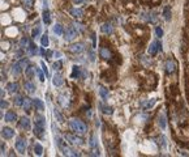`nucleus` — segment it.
I'll use <instances>...</instances> for the list:
<instances>
[{
	"mask_svg": "<svg viewBox=\"0 0 189 157\" xmlns=\"http://www.w3.org/2000/svg\"><path fill=\"white\" fill-rule=\"evenodd\" d=\"M160 50H162V43H160V41H155V42H153L151 45L149 46L147 52H149V55L154 56L158 51H160Z\"/></svg>",
	"mask_w": 189,
	"mask_h": 157,
	"instance_id": "nucleus-6",
	"label": "nucleus"
},
{
	"mask_svg": "<svg viewBox=\"0 0 189 157\" xmlns=\"http://www.w3.org/2000/svg\"><path fill=\"white\" fill-rule=\"evenodd\" d=\"M32 105H33V99H30V98H28V97H25L22 107H24V110H25L26 113H30V110H32Z\"/></svg>",
	"mask_w": 189,
	"mask_h": 157,
	"instance_id": "nucleus-22",
	"label": "nucleus"
},
{
	"mask_svg": "<svg viewBox=\"0 0 189 157\" xmlns=\"http://www.w3.org/2000/svg\"><path fill=\"white\" fill-rule=\"evenodd\" d=\"M34 135L39 139H42L43 135H45V127H42L39 124H34Z\"/></svg>",
	"mask_w": 189,
	"mask_h": 157,
	"instance_id": "nucleus-13",
	"label": "nucleus"
},
{
	"mask_svg": "<svg viewBox=\"0 0 189 157\" xmlns=\"http://www.w3.org/2000/svg\"><path fill=\"white\" fill-rule=\"evenodd\" d=\"M37 73H38V76H39V80H41V81H45L46 80V78H45V76L46 75H43V69H37Z\"/></svg>",
	"mask_w": 189,
	"mask_h": 157,
	"instance_id": "nucleus-42",
	"label": "nucleus"
},
{
	"mask_svg": "<svg viewBox=\"0 0 189 157\" xmlns=\"http://www.w3.org/2000/svg\"><path fill=\"white\" fill-rule=\"evenodd\" d=\"M69 127H71V130L74 131L76 134H85L87 131L86 124L83 123L82 120L77 119V118H72V119L69 120Z\"/></svg>",
	"mask_w": 189,
	"mask_h": 157,
	"instance_id": "nucleus-1",
	"label": "nucleus"
},
{
	"mask_svg": "<svg viewBox=\"0 0 189 157\" xmlns=\"http://www.w3.org/2000/svg\"><path fill=\"white\" fill-rule=\"evenodd\" d=\"M5 120L7 122H16L17 120V114L15 111H7V114H5Z\"/></svg>",
	"mask_w": 189,
	"mask_h": 157,
	"instance_id": "nucleus-25",
	"label": "nucleus"
},
{
	"mask_svg": "<svg viewBox=\"0 0 189 157\" xmlns=\"http://www.w3.org/2000/svg\"><path fill=\"white\" fill-rule=\"evenodd\" d=\"M13 99H15V105H16V106H22L25 97H22V96H16Z\"/></svg>",
	"mask_w": 189,
	"mask_h": 157,
	"instance_id": "nucleus-31",
	"label": "nucleus"
},
{
	"mask_svg": "<svg viewBox=\"0 0 189 157\" xmlns=\"http://www.w3.org/2000/svg\"><path fill=\"white\" fill-rule=\"evenodd\" d=\"M16 149L21 155L25 153V151H26V140H25L22 136L17 138V140H16Z\"/></svg>",
	"mask_w": 189,
	"mask_h": 157,
	"instance_id": "nucleus-5",
	"label": "nucleus"
},
{
	"mask_svg": "<svg viewBox=\"0 0 189 157\" xmlns=\"http://www.w3.org/2000/svg\"><path fill=\"white\" fill-rule=\"evenodd\" d=\"M42 19H43V23H45L46 25H48V24L51 23V16H50V12H48L47 8H45V9H43Z\"/></svg>",
	"mask_w": 189,
	"mask_h": 157,
	"instance_id": "nucleus-26",
	"label": "nucleus"
},
{
	"mask_svg": "<svg viewBox=\"0 0 189 157\" xmlns=\"http://www.w3.org/2000/svg\"><path fill=\"white\" fill-rule=\"evenodd\" d=\"M83 49H85V47H83L82 43H73V45H71V47H69V50L74 52V54H81Z\"/></svg>",
	"mask_w": 189,
	"mask_h": 157,
	"instance_id": "nucleus-12",
	"label": "nucleus"
},
{
	"mask_svg": "<svg viewBox=\"0 0 189 157\" xmlns=\"http://www.w3.org/2000/svg\"><path fill=\"white\" fill-rule=\"evenodd\" d=\"M24 88H25V90L28 92L29 94H33L34 92H35V84L32 82V81H26L24 84Z\"/></svg>",
	"mask_w": 189,
	"mask_h": 157,
	"instance_id": "nucleus-16",
	"label": "nucleus"
},
{
	"mask_svg": "<svg viewBox=\"0 0 189 157\" xmlns=\"http://www.w3.org/2000/svg\"><path fill=\"white\" fill-rule=\"evenodd\" d=\"M52 67H54V69H56V71H60L61 67H63V62H61V60H58V62H55L52 64Z\"/></svg>",
	"mask_w": 189,
	"mask_h": 157,
	"instance_id": "nucleus-39",
	"label": "nucleus"
},
{
	"mask_svg": "<svg viewBox=\"0 0 189 157\" xmlns=\"http://www.w3.org/2000/svg\"><path fill=\"white\" fill-rule=\"evenodd\" d=\"M39 34H41V26H35V28L33 29L32 36H33V38H38Z\"/></svg>",
	"mask_w": 189,
	"mask_h": 157,
	"instance_id": "nucleus-37",
	"label": "nucleus"
},
{
	"mask_svg": "<svg viewBox=\"0 0 189 157\" xmlns=\"http://www.w3.org/2000/svg\"><path fill=\"white\" fill-rule=\"evenodd\" d=\"M35 124H39V126H42V127H45V124H46L45 117H42V115H35Z\"/></svg>",
	"mask_w": 189,
	"mask_h": 157,
	"instance_id": "nucleus-30",
	"label": "nucleus"
},
{
	"mask_svg": "<svg viewBox=\"0 0 189 157\" xmlns=\"http://www.w3.org/2000/svg\"><path fill=\"white\" fill-rule=\"evenodd\" d=\"M90 147H91V149H93V156H99V149H98V140H96V138H95V135L94 134H91L90 135Z\"/></svg>",
	"mask_w": 189,
	"mask_h": 157,
	"instance_id": "nucleus-8",
	"label": "nucleus"
},
{
	"mask_svg": "<svg viewBox=\"0 0 189 157\" xmlns=\"http://www.w3.org/2000/svg\"><path fill=\"white\" fill-rule=\"evenodd\" d=\"M54 115L56 117V119H58L59 122H63V115L59 113V110H56V109H55V110H54Z\"/></svg>",
	"mask_w": 189,
	"mask_h": 157,
	"instance_id": "nucleus-43",
	"label": "nucleus"
},
{
	"mask_svg": "<svg viewBox=\"0 0 189 157\" xmlns=\"http://www.w3.org/2000/svg\"><path fill=\"white\" fill-rule=\"evenodd\" d=\"M0 151H2V155L5 153V144L2 143V145H0Z\"/></svg>",
	"mask_w": 189,
	"mask_h": 157,
	"instance_id": "nucleus-47",
	"label": "nucleus"
},
{
	"mask_svg": "<svg viewBox=\"0 0 189 157\" xmlns=\"http://www.w3.org/2000/svg\"><path fill=\"white\" fill-rule=\"evenodd\" d=\"M158 126L164 130L167 127V119H166V115L164 114H159V117H158Z\"/></svg>",
	"mask_w": 189,
	"mask_h": 157,
	"instance_id": "nucleus-21",
	"label": "nucleus"
},
{
	"mask_svg": "<svg viewBox=\"0 0 189 157\" xmlns=\"http://www.w3.org/2000/svg\"><path fill=\"white\" fill-rule=\"evenodd\" d=\"M71 15L74 17V19H80V17L83 16V11L78 9V8H72L71 9Z\"/></svg>",
	"mask_w": 189,
	"mask_h": 157,
	"instance_id": "nucleus-27",
	"label": "nucleus"
},
{
	"mask_svg": "<svg viewBox=\"0 0 189 157\" xmlns=\"http://www.w3.org/2000/svg\"><path fill=\"white\" fill-rule=\"evenodd\" d=\"M28 64H29L28 59H21L19 63L13 64V67H12V73H13V75H15V76L20 75V73H21V71H22L24 68H28Z\"/></svg>",
	"mask_w": 189,
	"mask_h": 157,
	"instance_id": "nucleus-2",
	"label": "nucleus"
},
{
	"mask_svg": "<svg viewBox=\"0 0 189 157\" xmlns=\"http://www.w3.org/2000/svg\"><path fill=\"white\" fill-rule=\"evenodd\" d=\"M34 152H35V155H38V156H41L42 153H43V147L41 145V144H35L34 145Z\"/></svg>",
	"mask_w": 189,
	"mask_h": 157,
	"instance_id": "nucleus-35",
	"label": "nucleus"
},
{
	"mask_svg": "<svg viewBox=\"0 0 189 157\" xmlns=\"http://www.w3.org/2000/svg\"><path fill=\"white\" fill-rule=\"evenodd\" d=\"M52 32H54L56 36H61V34L64 33V29H63V26H61L60 24H55L54 28H52Z\"/></svg>",
	"mask_w": 189,
	"mask_h": 157,
	"instance_id": "nucleus-28",
	"label": "nucleus"
},
{
	"mask_svg": "<svg viewBox=\"0 0 189 157\" xmlns=\"http://www.w3.org/2000/svg\"><path fill=\"white\" fill-rule=\"evenodd\" d=\"M155 33H157V36H158V37H162V36H163V29H162L160 26H157Z\"/></svg>",
	"mask_w": 189,
	"mask_h": 157,
	"instance_id": "nucleus-44",
	"label": "nucleus"
},
{
	"mask_svg": "<svg viewBox=\"0 0 189 157\" xmlns=\"http://www.w3.org/2000/svg\"><path fill=\"white\" fill-rule=\"evenodd\" d=\"M72 78H80L81 77V68L78 65H73L72 67V73H71Z\"/></svg>",
	"mask_w": 189,
	"mask_h": 157,
	"instance_id": "nucleus-20",
	"label": "nucleus"
},
{
	"mask_svg": "<svg viewBox=\"0 0 189 157\" xmlns=\"http://www.w3.org/2000/svg\"><path fill=\"white\" fill-rule=\"evenodd\" d=\"M99 109H100V111H102L104 115H111L112 113H113V109L111 106L104 105V103H99Z\"/></svg>",
	"mask_w": 189,
	"mask_h": 157,
	"instance_id": "nucleus-14",
	"label": "nucleus"
},
{
	"mask_svg": "<svg viewBox=\"0 0 189 157\" xmlns=\"http://www.w3.org/2000/svg\"><path fill=\"white\" fill-rule=\"evenodd\" d=\"M164 68H166V73H167V75H171V73H174L175 71H176V68H177L176 62H175V60H174L172 58L167 59Z\"/></svg>",
	"mask_w": 189,
	"mask_h": 157,
	"instance_id": "nucleus-4",
	"label": "nucleus"
},
{
	"mask_svg": "<svg viewBox=\"0 0 189 157\" xmlns=\"http://www.w3.org/2000/svg\"><path fill=\"white\" fill-rule=\"evenodd\" d=\"M59 102H60V105H61V106H63L64 109H67V107L69 106V99H68L67 96H64V94H60V96H59Z\"/></svg>",
	"mask_w": 189,
	"mask_h": 157,
	"instance_id": "nucleus-24",
	"label": "nucleus"
},
{
	"mask_svg": "<svg viewBox=\"0 0 189 157\" xmlns=\"http://www.w3.org/2000/svg\"><path fill=\"white\" fill-rule=\"evenodd\" d=\"M91 39H93V47H96V39H95V34L91 36Z\"/></svg>",
	"mask_w": 189,
	"mask_h": 157,
	"instance_id": "nucleus-48",
	"label": "nucleus"
},
{
	"mask_svg": "<svg viewBox=\"0 0 189 157\" xmlns=\"http://www.w3.org/2000/svg\"><path fill=\"white\" fill-rule=\"evenodd\" d=\"M142 19H145V20L147 21V23L154 24V23L157 21V16H155V13L149 12V13H143V15H142Z\"/></svg>",
	"mask_w": 189,
	"mask_h": 157,
	"instance_id": "nucleus-15",
	"label": "nucleus"
},
{
	"mask_svg": "<svg viewBox=\"0 0 189 157\" xmlns=\"http://www.w3.org/2000/svg\"><path fill=\"white\" fill-rule=\"evenodd\" d=\"M20 89V85L17 84V82H9V84L7 85V90L9 92V93H17Z\"/></svg>",
	"mask_w": 189,
	"mask_h": 157,
	"instance_id": "nucleus-19",
	"label": "nucleus"
},
{
	"mask_svg": "<svg viewBox=\"0 0 189 157\" xmlns=\"http://www.w3.org/2000/svg\"><path fill=\"white\" fill-rule=\"evenodd\" d=\"M77 30L76 28H73V26H69V28H67V30H65V34H64V39L65 41H68V42H71L73 41L74 38L77 37Z\"/></svg>",
	"mask_w": 189,
	"mask_h": 157,
	"instance_id": "nucleus-3",
	"label": "nucleus"
},
{
	"mask_svg": "<svg viewBox=\"0 0 189 157\" xmlns=\"http://www.w3.org/2000/svg\"><path fill=\"white\" fill-rule=\"evenodd\" d=\"M41 65H42V69H43V72H45L46 77H48V69H47V65L45 64V62H41Z\"/></svg>",
	"mask_w": 189,
	"mask_h": 157,
	"instance_id": "nucleus-45",
	"label": "nucleus"
},
{
	"mask_svg": "<svg viewBox=\"0 0 189 157\" xmlns=\"http://www.w3.org/2000/svg\"><path fill=\"white\" fill-rule=\"evenodd\" d=\"M26 50H28L29 55H35V54H37V46L34 45L33 42L29 43V46H28V49H26Z\"/></svg>",
	"mask_w": 189,
	"mask_h": 157,
	"instance_id": "nucleus-29",
	"label": "nucleus"
},
{
	"mask_svg": "<svg viewBox=\"0 0 189 157\" xmlns=\"http://www.w3.org/2000/svg\"><path fill=\"white\" fill-rule=\"evenodd\" d=\"M154 103H155V99H150V101L142 103V107H143V109H151V107L154 106Z\"/></svg>",
	"mask_w": 189,
	"mask_h": 157,
	"instance_id": "nucleus-36",
	"label": "nucleus"
},
{
	"mask_svg": "<svg viewBox=\"0 0 189 157\" xmlns=\"http://www.w3.org/2000/svg\"><path fill=\"white\" fill-rule=\"evenodd\" d=\"M102 32L104 33V34H107V36H110V34H112V32H113V26L110 24V23H104L103 25H102Z\"/></svg>",
	"mask_w": 189,
	"mask_h": 157,
	"instance_id": "nucleus-17",
	"label": "nucleus"
},
{
	"mask_svg": "<svg viewBox=\"0 0 189 157\" xmlns=\"http://www.w3.org/2000/svg\"><path fill=\"white\" fill-rule=\"evenodd\" d=\"M33 105L35 106V109H37V110H39V111H43V110H45V103H43L39 98H34V99H33Z\"/></svg>",
	"mask_w": 189,
	"mask_h": 157,
	"instance_id": "nucleus-23",
	"label": "nucleus"
},
{
	"mask_svg": "<svg viewBox=\"0 0 189 157\" xmlns=\"http://www.w3.org/2000/svg\"><path fill=\"white\" fill-rule=\"evenodd\" d=\"M73 2L76 3V4H80V3H82V2H83V0H73Z\"/></svg>",
	"mask_w": 189,
	"mask_h": 157,
	"instance_id": "nucleus-50",
	"label": "nucleus"
},
{
	"mask_svg": "<svg viewBox=\"0 0 189 157\" xmlns=\"http://www.w3.org/2000/svg\"><path fill=\"white\" fill-rule=\"evenodd\" d=\"M4 96H5V90H4V89H2V92H0V97H2V98H4Z\"/></svg>",
	"mask_w": 189,
	"mask_h": 157,
	"instance_id": "nucleus-49",
	"label": "nucleus"
},
{
	"mask_svg": "<svg viewBox=\"0 0 189 157\" xmlns=\"http://www.w3.org/2000/svg\"><path fill=\"white\" fill-rule=\"evenodd\" d=\"M0 107H2V110H3V109H7V107H8V102H7L4 98H2V102H0Z\"/></svg>",
	"mask_w": 189,
	"mask_h": 157,
	"instance_id": "nucleus-46",
	"label": "nucleus"
},
{
	"mask_svg": "<svg viewBox=\"0 0 189 157\" xmlns=\"http://www.w3.org/2000/svg\"><path fill=\"white\" fill-rule=\"evenodd\" d=\"M22 4L26 8H32L34 5V0H22Z\"/></svg>",
	"mask_w": 189,
	"mask_h": 157,
	"instance_id": "nucleus-40",
	"label": "nucleus"
},
{
	"mask_svg": "<svg viewBox=\"0 0 189 157\" xmlns=\"http://www.w3.org/2000/svg\"><path fill=\"white\" fill-rule=\"evenodd\" d=\"M99 56L103 60H111L112 59V52H111V50H110L108 47L102 46V47H100V50H99Z\"/></svg>",
	"mask_w": 189,
	"mask_h": 157,
	"instance_id": "nucleus-7",
	"label": "nucleus"
},
{
	"mask_svg": "<svg viewBox=\"0 0 189 157\" xmlns=\"http://www.w3.org/2000/svg\"><path fill=\"white\" fill-rule=\"evenodd\" d=\"M2 136L4 139H12L15 136V131H13V128H11V127H3L2 128Z\"/></svg>",
	"mask_w": 189,
	"mask_h": 157,
	"instance_id": "nucleus-11",
	"label": "nucleus"
},
{
	"mask_svg": "<svg viewBox=\"0 0 189 157\" xmlns=\"http://www.w3.org/2000/svg\"><path fill=\"white\" fill-rule=\"evenodd\" d=\"M19 126L24 131H29L30 130V119H29L28 117H22L20 119V122H19Z\"/></svg>",
	"mask_w": 189,
	"mask_h": 157,
	"instance_id": "nucleus-10",
	"label": "nucleus"
},
{
	"mask_svg": "<svg viewBox=\"0 0 189 157\" xmlns=\"http://www.w3.org/2000/svg\"><path fill=\"white\" fill-rule=\"evenodd\" d=\"M99 94H100V97H102V99H104L106 101L107 97H108V92L106 88H103V86H100L99 88Z\"/></svg>",
	"mask_w": 189,
	"mask_h": 157,
	"instance_id": "nucleus-33",
	"label": "nucleus"
},
{
	"mask_svg": "<svg viewBox=\"0 0 189 157\" xmlns=\"http://www.w3.org/2000/svg\"><path fill=\"white\" fill-rule=\"evenodd\" d=\"M41 43H42V46H43V47H47V46H48V36H47V34L42 36V38H41Z\"/></svg>",
	"mask_w": 189,
	"mask_h": 157,
	"instance_id": "nucleus-38",
	"label": "nucleus"
},
{
	"mask_svg": "<svg viewBox=\"0 0 189 157\" xmlns=\"http://www.w3.org/2000/svg\"><path fill=\"white\" fill-rule=\"evenodd\" d=\"M34 68H35V67H33V65H28V68H26V76H28V77H33L34 73L37 72Z\"/></svg>",
	"mask_w": 189,
	"mask_h": 157,
	"instance_id": "nucleus-32",
	"label": "nucleus"
},
{
	"mask_svg": "<svg viewBox=\"0 0 189 157\" xmlns=\"http://www.w3.org/2000/svg\"><path fill=\"white\" fill-rule=\"evenodd\" d=\"M163 16H164V20H166V21H170V20H171V9H170V7H166V8H164Z\"/></svg>",
	"mask_w": 189,
	"mask_h": 157,
	"instance_id": "nucleus-34",
	"label": "nucleus"
},
{
	"mask_svg": "<svg viewBox=\"0 0 189 157\" xmlns=\"http://www.w3.org/2000/svg\"><path fill=\"white\" fill-rule=\"evenodd\" d=\"M65 139H67L68 141H71L72 144H74V145H82L83 144V140L81 138L76 136V135H72V134H67L65 135Z\"/></svg>",
	"mask_w": 189,
	"mask_h": 157,
	"instance_id": "nucleus-9",
	"label": "nucleus"
},
{
	"mask_svg": "<svg viewBox=\"0 0 189 157\" xmlns=\"http://www.w3.org/2000/svg\"><path fill=\"white\" fill-rule=\"evenodd\" d=\"M29 41H28V39H26V38H22V39H21V42H20V45H21V47H22V49H24V47H25V49H28V46H29Z\"/></svg>",
	"mask_w": 189,
	"mask_h": 157,
	"instance_id": "nucleus-41",
	"label": "nucleus"
},
{
	"mask_svg": "<svg viewBox=\"0 0 189 157\" xmlns=\"http://www.w3.org/2000/svg\"><path fill=\"white\" fill-rule=\"evenodd\" d=\"M63 82H64V80H63V76H61L60 73H56V75L54 76V78H52V84H54L55 86H61L63 85Z\"/></svg>",
	"mask_w": 189,
	"mask_h": 157,
	"instance_id": "nucleus-18",
	"label": "nucleus"
}]
</instances>
